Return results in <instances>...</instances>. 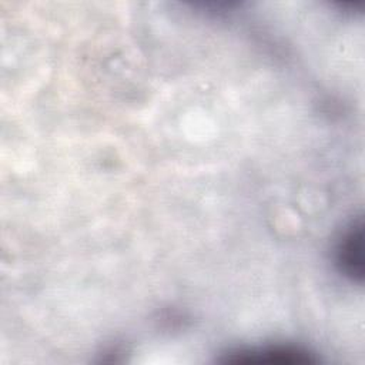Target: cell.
<instances>
[{
  "mask_svg": "<svg viewBox=\"0 0 365 365\" xmlns=\"http://www.w3.org/2000/svg\"><path fill=\"white\" fill-rule=\"evenodd\" d=\"M222 361L232 364H311L317 359L309 351L299 346L267 345L261 348L230 351Z\"/></svg>",
  "mask_w": 365,
  "mask_h": 365,
  "instance_id": "1",
  "label": "cell"
},
{
  "mask_svg": "<svg viewBox=\"0 0 365 365\" xmlns=\"http://www.w3.org/2000/svg\"><path fill=\"white\" fill-rule=\"evenodd\" d=\"M362 232V220H354L342 232L335 248V264L341 274L355 282H361L364 278Z\"/></svg>",
  "mask_w": 365,
  "mask_h": 365,
  "instance_id": "2",
  "label": "cell"
}]
</instances>
